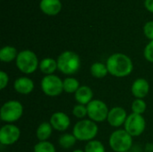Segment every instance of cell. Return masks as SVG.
Listing matches in <instances>:
<instances>
[{
	"label": "cell",
	"mask_w": 153,
	"mask_h": 152,
	"mask_svg": "<svg viewBox=\"0 0 153 152\" xmlns=\"http://www.w3.org/2000/svg\"><path fill=\"white\" fill-rule=\"evenodd\" d=\"M15 63L19 71L25 74L33 73L39 66L37 55L33 51L29 49L19 52Z\"/></svg>",
	"instance_id": "cell-4"
},
{
	"label": "cell",
	"mask_w": 153,
	"mask_h": 152,
	"mask_svg": "<svg viewBox=\"0 0 153 152\" xmlns=\"http://www.w3.org/2000/svg\"><path fill=\"white\" fill-rule=\"evenodd\" d=\"M39 8L43 13L54 16L60 13L62 9V3L60 0H40Z\"/></svg>",
	"instance_id": "cell-15"
},
{
	"label": "cell",
	"mask_w": 153,
	"mask_h": 152,
	"mask_svg": "<svg viewBox=\"0 0 153 152\" xmlns=\"http://www.w3.org/2000/svg\"><path fill=\"white\" fill-rule=\"evenodd\" d=\"M108 73L117 78H123L130 75L134 70L132 59L122 53L111 55L106 62Z\"/></svg>",
	"instance_id": "cell-1"
},
{
	"label": "cell",
	"mask_w": 153,
	"mask_h": 152,
	"mask_svg": "<svg viewBox=\"0 0 153 152\" xmlns=\"http://www.w3.org/2000/svg\"><path fill=\"white\" fill-rule=\"evenodd\" d=\"M147 108V105L143 99H135L132 103V111L133 113L143 115Z\"/></svg>",
	"instance_id": "cell-25"
},
{
	"label": "cell",
	"mask_w": 153,
	"mask_h": 152,
	"mask_svg": "<svg viewBox=\"0 0 153 152\" xmlns=\"http://www.w3.org/2000/svg\"><path fill=\"white\" fill-rule=\"evenodd\" d=\"M93 90L91 87L82 85L74 93V99L78 104L87 106L91 101L93 100Z\"/></svg>",
	"instance_id": "cell-16"
},
{
	"label": "cell",
	"mask_w": 153,
	"mask_h": 152,
	"mask_svg": "<svg viewBox=\"0 0 153 152\" xmlns=\"http://www.w3.org/2000/svg\"><path fill=\"white\" fill-rule=\"evenodd\" d=\"M145 59L151 63H153V40H151L145 47L143 51Z\"/></svg>",
	"instance_id": "cell-27"
},
{
	"label": "cell",
	"mask_w": 153,
	"mask_h": 152,
	"mask_svg": "<svg viewBox=\"0 0 153 152\" xmlns=\"http://www.w3.org/2000/svg\"><path fill=\"white\" fill-rule=\"evenodd\" d=\"M8 82H9V77L7 73L4 71H1L0 72V89L4 90L7 86Z\"/></svg>",
	"instance_id": "cell-29"
},
{
	"label": "cell",
	"mask_w": 153,
	"mask_h": 152,
	"mask_svg": "<svg viewBox=\"0 0 153 152\" xmlns=\"http://www.w3.org/2000/svg\"><path fill=\"white\" fill-rule=\"evenodd\" d=\"M145 151L147 152H153V144L152 143H147L145 147Z\"/></svg>",
	"instance_id": "cell-31"
},
{
	"label": "cell",
	"mask_w": 153,
	"mask_h": 152,
	"mask_svg": "<svg viewBox=\"0 0 153 152\" xmlns=\"http://www.w3.org/2000/svg\"><path fill=\"white\" fill-rule=\"evenodd\" d=\"M143 33L147 39L153 40V21L147 22L143 26Z\"/></svg>",
	"instance_id": "cell-28"
},
{
	"label": "cell",
	"mask_w": 153,
	"mask_h": 152,
	"mask_svg": "<svg viewBox=\"0 0 153 152\" xmlns=\"http://www.w3.org/2000/svg\"><path fill=\"white\" fill-rule=\"evenodd\" d=\"M131 91L135 99H143L150 92V83L144 78H138L133 82Z\"/></svg>",
	"instance_id": "cell-13"
},
{
	"label": "cell",
	"mask_w": 153,
	"mask_h": 152,
	"mask_svg": "<svg viewBox=\"0 0 153 152\" xmlns=\"http://www.w3.org/2000/svg\"><path fill=\"white\" fill-rule=\"evenodd\" d=\"M34 152H56V148L50 142H39L33 148Z\"/></svg>",
	"instance_id": "cell-24"
},
{
	"label": "cell",
	"mask_w": 153,
	"mask_h": 152,
	"mask_svg": "<svg viewBox=\"0 0 153 152\" xmlns=\"http://www.w3.org/2000/svg\"><path fill=\"white\" fill-rule=\"evenodd\" d=\"M84 152H106V150L101 142L92 140L91 142H88L85 145Z\"/></svg>",
	"instance_id": "cell-23"
},
{
	"label": "cell",
	"mask_w": 153,
	"mask_h": 152,
	"mask_svg": "<svg viewBox=\"0 0 153 152\" xmlns=\"http://www.w3.org/2000/svg\"><path fill=\"white\" fill-rule=\"evenodd\" d=\"M89 119L95 123H101L108 119L109 109L107 104L100 99H93L87 105Z\"/></svg>",
	"instance_id": "cell-8"
},
{
	"label": "cell",
	"mask_w": 153,
	"mask_h": 152,
	"mask_svg": "<svg viewBox=\"0 0 153 152\" xmlns=\"http://www.w3.org/2000/svg\"><path fill=\"white\" fill-rule=\"evenodd\" d=\"M73 115L78 119H81V120L84 119V117L88 116L87 106H84L82 104L75 105L73 108Z\"/></svg>",
	"instance_id": "cell-26"
},
{
	"label": "cell",
	"mask_w": 153,
	"mask_h": 152,
	"mask_svg": "<svg viewBox=\"0 0 153 152\" xmlns=\"http://www.w3.org/2000/svg\"><path fill=\"white\" fill-rule=\"evenodd\" d=\"M144 5H145V8L149 12L153 13V0H145L144 1Z\"/></svg>",
	"instance_id": "cell-30"
},
{
	"label": "cell",
	"mask_w": 153,
	"mask_h": 152,
	"mask_svg": "<svg viewBox=\"0 0 153 152\" xmlns=\"http://www.w3.org/2000/svg\"><path fill=\"white\" fill-rule=\"evenodd\" d=\"M90 71H91V74L97 79L104 78L108 73L107 65L100 62H96L92 64L90 68Z\"/></svg>",
	"instance_id": "cell-20"
},
{
	"label": "cell",
	"mask_w": 153,
	"mask_h": 152,
	"mask_svg": "<svg viewBox=\"0 0 153 152\" xmlns=\"http://www.w3.org/2000/svg\"><path fill=\"white\" fill-rule=\"evenodd\" d=\"M108 143L115 152L129 151L133 145V137L125 129H118L110 134Z\"/></svg>",
	"instance_id": "cell-5"
},
{
	"label": "cell",
	"mask_w": 153,
	"mask_h": 152,
	"mask_svg": "<svg viewBox=\"0 0 153 152\" xmlns=\"http://www.w3.org/2000/svg\"><path fill=\"white\" fill-rule=\"evenodd\" d=\"M23 114V106L18 100H9L5 102L0 109V118L5 123L18 121Z\"/></svg>",
	"instance_id": "cell-6"
},
{
	"label": "cell",
	"mask_w": 153,
	"mask_h": 152,
	"mask_svg": "<svg viewBox=\"0 0 153 152\" xmlns=\"http://www.w3.org/2000/svg\"><path fill=\"white\" fill-rule=\"evenodd\" d=\"M128 115L122 107H114L109 109L108 116V123L112 127H120L125 125Z\"/></svg>",
	"instance_id": "cell-11"
},
{
	"label": "cell",
	"mask_w": 153,
	"mask_h": 152,
	"mask_svg": "<svg viewBox=\"0 0 153 152\" xmlns=\"http://www.w3.org/2000/svg\"><path fill=\"white\" fill-rule=\"evenodd\" d=\"M40 87L43 93L48 97H56L64 91L63 81L55 74L45 75L41 82Z\"/></svg>",
	"instance_id": "cell-7"
},
{
	"label": "cell",
	"mask_w": 153,
	"mask_h": 152,
	"mask_svg": "<svg viewBox=\"0 0 153 152\" xmlns=\"http://www.w3.org/2000/svg\"><path fill=\"white\" fill-rule=\"evenodd\" d=\"M53 131V127L51 126L49 122H43L41 123L37 130H36V136L39 142H46L51 136Z\"/></svg>",
	"instance_id": "cell-18"
},
{
	"label": "cell",
	"mask_w": 153,
	"mask_h": 152,
	"mask_svg": "<svg viewBox=\"0 0 153 152\" xmlns=\"http://www.w3.org/2000/svg\"><path fill=\"white\" fill-rule=\"evenodd\" d=\"M72 152H84V151H82V150H75V151H74Z\"/></svg>",
	"instance_id": "cell-32"
},
{
	"label": "cell",
	"mask_w": 153,
	"mask_h": 152,
	"mask_svg": "<svg viewBox=\"0 0 153 152\" xmlns=\"http://www.w3.org/2000/svg\"><path fill=\"white\" fill-rule=\"evenodd\" d=\"M99 132V127L91 119H82L77 122L73 129V134L77 141L91 142L94 140Z\"/></svg>",
	"instance_id": "cell-3"
},
{
	"label": "cell",
	"mask_w": 153,
	"mask_h": 152,
	"mask_svg": "<svg viewBox=\"0 0 153 152\" xmlns=\"http://www.w3.org/2000/svg\"><path fill=\"white\" fill-rule=\"evenodd\" d=\"M49 123L54 130H56L58 132H65L69 128L71 125V120L65 113L56 112L51 116Z\"/></svg>",
	"instance_id": "cell-12"
},
{
	"label": "cell",
	"mask_w": 153,
	"mask_h": 152,
	"mask_svg": "<svg viewBox=\"0 0 153 152\" xmlns=\"http://www.w3.org/2000/svg\"><path fill=\"white\" fill-rule=\"evenodd\" d=\"M57 69L65 75L76 73L81 67V58L74 51H64L57 57Z\"/></svg>",
	"instance_id": "cell-2"
},
{
	"label": "cell",
	"mask_w": 153,
	"mask_h": 152,
	"mask_svg": "<svg viewBox=\"0 0 153 152\" xmlns=\"http://www.w3.org/2000/svg\"><path fill=\"white\" fill-rule=\"evenodd\" d=\"M13 89L16 92L22 95H28L32 92L34 89V82L31 79L26 76L17 78L13 83Z\"/></svg>",
	"instance_id": "cell-14"
},
{
	"label": "cell",
	"mask_w": 153,
	"mask_h": 152,
	"mask_svg": "<svg viewBox=\"0 0 153 152\" xmlns=\"http://www.w3.org/2000/svg\"><path fill=\"white\" fill-rule=\"evenodd\" d=\"M21 136V131L18 126L13 124H6L0 130V143L5 146L14 144Z\"/></svg>",
	"instance_id": "cell-10"
},
{
	"label": "cell",
	"mask_w": 153,
	"mask_h": 152,
	"mask_svg": "<svg viewBox=\"0 0 153 152\" xmlns=\"http://www.w3.org/2000/svg\"><path fill=\"white\" fill-rule=\"evenodd\" d=\"M126 152H131V151H126Z\"/></svg>",
	"instance_id": "cell-33"
},
{
	"label": "cell",
	"mask_w": 153,
	"mask_h": 152,
	"mask_svg": "<svg viewBox=\"0 0 153 152\" xmlns=\"http://www.w3.org/2000/svg\"><path fill=\"white\" fill-rule=\"evenodd\" d=\"M64 91L69 94L75 93L80 88V82L74 77H67L63 81Z\"/></svg>",
	"instance_id": "cell-21"
},
{
	"label": "cell",
	"mask_w": 153,
	"mask_h": 152,
	"mask_svg": "<svg viewBox=\"0 0 153 152\" xmlns=\"http://www.w3.org/2000/svg\"><path fill=\"white\" fill-rule=\"evenodd\" d=\"M76 138L74 137V135L72 133H65L63 135L60 136L59 140H58V143L60 145V147H62L63 149L68 150L71 149L72 147H74L76 143Z\"/></svg>",
	"instance_id": "cell-22"
},
{
	"label": "cell",
	"mask_w": 153,
	"mask_h": 152,
	"mask_svg": "<svg viewBox=\"0 0 153 152\" xmlns=\"http://www.w3.org/2000/svg\"><path fill=\"white\" fill-rule=\"evenodd\" d=\"M18 52L14 47L4 46L0 50V60L3 63H10L13 60H16Z\"/></svg>",
	"instance_id": "cell-19"
},
{
	"label": "cell",
	"mask_w": 153,
	"mask_h": 152,
	"mask_svg": "<svg viewBox=\"0 0 153 152\" xmlns=\"http://www.w3.org/2000/svg\"><path fill=\"white\" fill-rule=\"evenodd\" d=\"M39 68L40 72L45 75L54 74V73L56 70H58L57 69V61L55 60L54 58L46 57L39 62Z\"/></svg>",
	"instance_id": "cell-17"
},
{
	"label": "cell",
	"mask_w": 153,
	"mask_h": 152,
	"mask_svg": "<svg viewBox=\"0 0 153 152\" xmlns=\"http://www.w3.org/2000/svg\"><path fill=\"white\" fill-rule=\"evenodd\" d=\"M124 126L125 130L132 137H137L143 133L146 127V121L143 115L132 113L127 116Z\"/></svg>",
	"instance_id": "cell-9"
}]
</instances>
